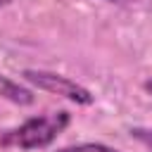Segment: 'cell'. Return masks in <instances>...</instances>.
Masks as SVG:
<instances>
[{
	"mask_svg": "<svg viewBox=\"0 0 152 152\" xmlns=\"http://www.w3.org/2000/svg\"><path fill=\"white\" fill-rule=\"evenodd\" d=\"M69 121H71V114L66 109H57V112H48V114H40V116H31L21 126L5 131L2 138H0V145L2 147H17V150L48 147V145H52L57 140L59 133H64Z\"/></svg>",
	"mask_w": 152,
	"mask_h": 152,
	"instance_id": "1",
	"label": "cell"
},
{
	"mask_svg": "<svg viewBox=\"0 0 152 152\" xmlns=\"http://www.w3.org/2000/svg\"><path fill=\"white\" fill-rule=\"evenodd\" d=\"M21 78H24L26 83H31L33 88H38V90H45V93L66 97V100H71V102H76V104H83V107H90V104L95 102V95H93L86 86L71 81L69 76L55 74V71L26 69V71H21Z\"/></svg>",
	"mask_w": 152,
	"mask_h": 152,
	"instance_id": "2",
	"label": "cell"
},
{
	"mask_svg": "<svg viewBox=\"0 0 152 152\" xmlns=\"http://www.w3.org/2000/svg\"><path fill=\"white\" fill-rule=\"evenodd\" d=\"M0 97L7 100V102H12V104H19V107H28V104L36 102V95H33L31 88L12 81L5 74H0Z\"/></svg>",
	"mask_w": 152,
	"mask_h": 152,
	"instance_id": "3",
	"label": "cell"
},
{
	"mask_svg": "<svg viewBox=\"0 0 152 152\" xmlns=\"http://www.w3.org/2000/svg\"><path fill=\"white\" fill-rule=\"evenodd\" d=\"M57 152H119L104 142H78V145H66V147H59Z\"/></svg>",
	"mask_w": 152,
	"mask_h": 152,
	"instance_id": "4",
	"label": "cell"
},
{
	"mask_svg": "<svg viewBox=\"0 0 152 152\" xmlns=\"http://www.w3.org/2000/svg\"><path fill=\"white\" fill-rule=\"evenodd\" d=\"M131 135H133L135 140H140L147 150H152V128H142V126H138V128H131Z\"/></svg>",
	"mask_w": 152,
	"mask_h": 152,
	"instance_id": "5",
	"label": "cell"
},
{
	"mask_svg": "<svg viewBox=\"0 0 152 152\" xmlns=\"http://www.w3.org/2000/svg\"><path fill=\"white\" fill-rule=\"evenodd\" d=\"M145 90L152 95V78H147V81H145Z\"/></svg>",
	"mask_w": 152,
	"mask_h": 152,
	"instance_id": "6",
	"label": "cell"
},
{
	"mask_svg": "<svg viewBox=\"0 0 152 152\" xmlns=\"http://www.w3.org/2000/svg\"><path fill=\"white\" fill-rule=\"evenodd\" d=\"M10 2H12V0H0V7H7Z\"/></svg>",
	"mask_w": 152,
	"mask_h": 152,
	"instance_id": "7",
	"label": "cell"
},
{
	"mask_svg": "<svg viewBox=\"0 0 152 152\" xmlns=\"http://www.w3.org/2000/svg\"><path fill=\"white\" fill-rule=\"evenodd\" d=\"M107 2H131V0H107Z\"/></svg>",
	"mask_w": 152,
	"mask_h": 152,
	"instance_id": "8",
	"label": "cell"
}]
</instances>
